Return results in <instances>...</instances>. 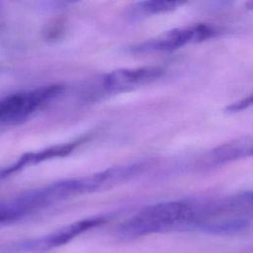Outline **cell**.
Wrapping results in <instances>:
<instances>
[{
	"label": "cell",
	"instance_id": "1",
	"mask_svg": "<svg viewBox=\"0 0 253 253\" xmlns=\"http://www.w3.org/2000/svg\"><path fill=\"white\" fill-rule=\"evenodd\" d=\"M197 205L185 201H168L144 207L117 228L124 240L137 239L150 234L172 230H191Z\"/></svg>",
	"mask_w": 253,
	"mask_h": 253
},
{
	"label": "cell",
	"instance_id": "2",
	"mask_svg": "<svg viewBox=\"0 0 253 253\" xmlns=\"http://www.w3.org/2000/svg\"><path fill=\"white\" fill-rule=\"evenodd\" d=\"M251 222L252 197L251 193L247 192L205 206H197L191 230L230 235L246 230Z\"/></svg>",
	"mask_w": 253,
	"mask_h": 253
},
{
	"label": "cell",
	"instance_id": "3",
	"mask_svg": "<svg viewBox=\"0 0 253 253\" xmlns=\"http://www.w3.org/2000/svg\"><path fill=\"white\" fill-rule=\"evenodd\" d=\"M85 194L82 177L53 182L0 203V224H9L37 213L60 201Z\"/></svg>",
	"mask_w": 253,
	"mask_h": 253
},
{
	"label": "cell",
	"instance_id": "4",
	"mask_svg": "<svg viewBox=\"0 0 253 253\" xmlns=\"http://www.w3.org/2000/svg\"><path fill=\"white\" fill-rule=\"evenodd\" d=\"M63 90L62 84H49L0 98V125L22 124L57 98Z\"/></svg>",
	"mask_w": 253,
	"mask_h": 253
},
{
	"label": "cell",
	"instance_id": "5",
	"mask_svg": "<svg viewBox=\"0 0 253 253\" xmlns=\"http://www.w3.org/2000/svg\"><path fill=\"white\" fill-rule=\"evenodd\" d=\"M218 29L209 24H194L175 28L131 47L132 52H165L172 51L188 44L198 43L215 37Z\"/></svg>",
	"mask_w": 253,
	"mask_h": 253
},
{
	"label": "cell",
	"instance_id": "6",
	"mask_svg": "<svg viewBox=\"0 0 253 253\" xmlns=\"http://www.w3.org/2000/svg\"><path fill=\"white\" fill-rule=\"evenodd\" d=\"M105 221L106 218L103 216L77 220L47 234L9 244L4 251L6 253H42L49 251L70 242L78 235L105 223Z\"/></svg>",
	"mask_w": 253,
	"mask_h": 253
},
{
	"label": "cell",
	"instance_id": "7",
	"mask_svg": "<svg viewBox=\"0 0 253 253\" xmlns=\"http://www.w3.org/2000/svg\"><path fill=\"white\" fill-rule=\"evenodd\" d=\"M164 70L159 66L121 68L110 71L98 79L97 91L100 94H117L146 85L160 78Z\"/></svg>",
	"mask_w": 253,
	"mask_h": 253
},
{
	"label": "cell",
	"instance_id": "8",
	"mask_svg": "<svg viewBox=\"0 0 253 253\" xmlns=\"http://www.w3.org/2000/svg\"><path fill=\"white\" fill-rule=\"evenodd\" d=\"M86 140H87V137L83 136L70 142L56 144V145L45 147L38 151L24 153L13 163L0 167V181L16 174L17 172L21 171L22 169L30 165H35V164H38L46 160H50L53 158L66 156L69 153H71L78 145L82 144Z\"/></svg>",
	"mask_w": 253,
	"mask_h": 253
},
{
	"label": "cell",
	"instance_id": "9",
	"mask_svg": "<svg viewBox=\"0 0 253 253\" xmlns=\"http://www.w3.org/2000/svg\"><path fill=\"white\" fill-rule=\"evenodd\" d=\"M251 155L252 137L251 135L242 136L209 151L202 159V165L205 167H214Z\"/></svg>",
	"mask_w": 253,
	"mask_h": 253
},
{
	"label": "cell",
	"instance_id": "10",
	"mask_svg": "<svg viewBox=\"0 0 253 253\" xmlns=\"http://www.w3.org/2000/svg\"><path fill=\"white\" fill-rule=\"evenodd\" d=\"M180 5L183 3L178 1H141L135 4L134 10L138 14L152 15L173 11Z\"/></svg>",
	"mask_w": 253,
	"mask_h": 253
},
{
	"label": "cell",
	"instance_id": "11",
	"mask_svg": "<svg viewBox=\"0 0 253 253\" xmlns=\"http://www.w3.org/2000/svg\"><path fill=\"white\" fill-rule=\"evenodd\" d=\"M252 103V96L249 95L248 97H245L237 102H234L232 103L231 105H229L226 110L228 112H238V111H242V110H245L247 109Z\"/></svg>",
	"mask_w": 253,
	"mask_h": 253
}]
</instances>
